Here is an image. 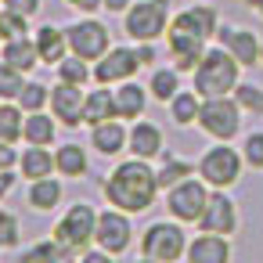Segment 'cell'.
Masks as SVG:
<instances>
[{"mask_svg":"<svg viewBox=\"0 0 263 263\" xmlns=\"http://www.w3.org/2000/svg\"><path fill=\"white\" fill-rule=\"evenodd\" d=\"M101 191H105L108 205H116V209H123V213L134 216V213L152 209V202H155V195H159L162 187H159V177H155V170L148 166V159L130 155L126 162H119V166L105 177Z\"/></svg>","mask_w":263,"mask_h":263,"instance_id":"1","label":"cell"},{"mask_svg":"<svg viewBox=\"0 0 263 263\" xmlns=\"http://www.w3.org/2000/svg\"><path fill=\"white\" fill-rule=\"evenodd\" d=\"M238 76H241V62H238L227 47H205V54H202L198 65L191 69V80H195V94H198V98L234 94Z\"/></svg>","mask_w":263,"mask_h":263,"instance_id":"2","label":"cell"},{"mask_svg":"<svg viewBox=\"0 0 263 263\" xmlns=\"http://www.w3.org/2000/svg\"><path fill=\"white\" fill-rule=\"evenodd\" d=\"M94 227H98V213L87 202H72L62 220L54 223V241L69 252V256H83L94 241Z\"/></svg>","mask_w":263,"mask_h":263,"instance_id":"3","label":"cell"},{"mask_svg":"<svg viewBox=\"0 0 263 263\" xmlns=\"http://www.w3.org/2000/svg\"><path fill=\"white\" fill-rule=\"evenodd\" d=\"M123 29L130 40H159L170 29V0H137L123 11Z\"/></svg>","mask_w":263,"mask_h":263,"instance_id":"4","label":"cell"},{"mask_svg":"<svg viewBox=\"0 0 263 263\" xmlns=\"http://www.w3.org/2000/svg\"><path fill=\"white\" fill-rule=\"evenodd\" d=\"M187 252V234L180 227V220H155L148 223V231L141 234V256L144 259H159V263H173Z\"/></svg>","mask_w":263,"mask_h":263,"instance_id":"5","label":"cell"},{"mask_svg":"<svg viewBox=\"0 0 263 263\" xmlns=\"http://www.w3.org/2000/svg\"><path fill=\"white\" fill-rule=\"evenodd\" d=\"M241 166H245L241 152L231 148L227 141H216V144L198 159V177H202L209 187H234V184L241 180Z\"/></svg>","mask_w":263,"mask_h":263,"instance_id":"6","label":"cell"},{"mask_svg":"<svg viewBox=\"0 0 263 263\" xmlns=\"http://www.w3.org/2000/svg\"><path fill=\"white\" fill-rule=\"evenodd\" d=\"M198 126H202L213 141H231V137L241 130V105H238L231 94H220V98H202V108H198Z\"/></svg>","mask_w":263,"mask_h":263,"instance_id":"7","label":"cell"},{"mask_svg":"<svg viewBox=\"0 0 263 263\" xmlns=\"http://www.w3.org/2000/svg\"><path fill=\"white\" fill-rule=\"evenodd\" d=\"M205 202H209V184L198 180V177H187V180L166 187V209H170V216L180 220V223H198Z\"/></svg>","mask_w":263,"mask_h":263,"instance_id":"8","label":"cell"},{"mask_svg":"<svg viewBox=\"0 0 263 263\" xmlns=\"http://www.w3.org/2000/svg\"><path fill=\"white\" fill-rule=\"evenodd\" d=\"M65 40H69V51L80 54V58H87V62H98L112 47L108 26L98 22V18H90V15L87 18H76L72 26H65Z\"/></svg>","mask_w":263,"mask_h":263,"instance_id":"9","label":"cell"},{"mask_svg":"<svg viewBox=\"0 0 263 263\" xmlns=\"http://www.w3.org/2000/svg\"><path fill=\"white\" fill-rule=\"evenodd\" d=\"M130 238H134V227H130V213L123 209H105L98 213V227H94V245L105 249L108 256H123L130 249Z\"/></svg>","mask_w":263,"mask_h":263,"instance_id":"10","label":"cell"},{"mask_svg":"<svg viewBox=\"0 0 263 263\" xmlns=\"http://www.w3.org/2000/svg\"><path fill=\"white\" fill-rule=\"evenodd\" d=\"M137 69H141L137 47H108V51L94 62V83L116 87V83H123V80H134Z\"/></svg>","mask_w":263,"mask_h":263,"instance_id":"11","label":"cell"},{"mask_svg":"<svg viewBox=\"0 0 263 263\" xmlns=\"http://www.w3.org/2000/svg\"><path fill=\"white\" fill-rule=\"evenodd\" d=\"M198 227L213 231V234H234L238 231V205L227 195V187H213L209 191V202H205V209L198 216Z\"/></svg>","mask_w":263,"mask_h":263,"instance_id":"12","label":"cell"},{"mask_svg":"<svg viewBox=\"0 0 263 263\" xmlns=\"http://www.w3.org/2000/svg\"><path fill=\"white\" fill-rule=\"evenodd\" d=\"M83 90L76 83L58 80V87H51V112L62 126H83Z\"/></svg>","mask_w":263,"mask_h":263,"instance_id":"13","label":"cell"},{"mask_svg":"<svg viewBox=\"0 0 263 263\" xmlns=\"http://www.w3.org/2000/svg\"><path fill=\"white\" fill-rule=\"evenodd\" d=\"M216 40H220V47H227V51L241 62V69L259 65V36H256V33H249V29H241V26H220V29H216Z\"/></svg>","mask_w":263,"mask_h":263,"instance_id":"14","label":"cell"},{"mask_svg":"<svg viewBox=\"0 0 263 263\" xmlns=\"http://www.w3.org/2000/svg\"><path fill=\"white\" fill-rule=\"evenodd\" d=\"M166 44H170V58H173V69L180 72H191L198 65V58L205 54V40L195 36V33H184V29H166Z\"/></svg>","mask_w":263,"mask_h":263,"instance_id":"15","label":"cell"},{"mask_svg":"<svg viewBox=\"0 0 263 263\" xmlns=\"http://www.w3.org/2000/svg\"><path fill=\"white\" fill-rule=\"evenodd\" d=\"M191 263H227L231 259V238L227 234H213V231H202L198 238L187 241V252H184Z\"/></svg>","mask_w":263,"mask_h":263,"instance_id":"16","label":"cell"},{"mask_svg":"<svg viewBox=\"0 0 263 263\" xmlns=\"http://www.w3.org/2000/svg\"><path fill=\"white\" fill-rule=\"evenodd\" d=\"M173 29H184V33H195V36L209 40V36H216L220 22H216V11L209 4H191V8L173 15Z\"/></svg>","mask_w":263,"mask_h":263,"instance_id":"17","label":"cell"},{"mask_svg":"<svg viewBox=\"0 0 263 263\" xmlns=\"http://www.w3.org/2000/svg\"><path fill=\"white\" fill-rule=\"evenodd\" d=\"M126 137H130V130L123 126V119L119 116H112V119H105V123H98L94 126V134H90V148L98 152V155H119V152H126Z\"/></svg>","mask_w":263,"mask_h":263,"instance_id":"18","label":"cell"},{"mask_svg":"<svg viewBox=\"0 0 263 263\" xmlns=\"http://www.w3.org/2000/svg\"><path fill=\"white\" fill-rule=\"evenodd\" d=\"M126 152L137 155V159H155L162 152V130L155 123H148V119L134 123L130 126V137H126Z\"/></svg>","mask_w":263,"mask_h":263,"instance_id":"19","label":"cell"},{"mask_svg":"<svg viewBox=\"0 0 263 263\" xmlns=\"http://www.w3.org/2000/svg\"><path fill=\"white\" fill-rule=\"evenodd\" d=\"M0 62L15 65L18 72H33V69L40 65L36 40H33V36H15V40H4V47H0Z\"/></svg>","mask_w":263,"mask_h":263,"instance_id":"20","label":"cell"},{"mask_svg":"<svg viewBox=\"0 0 263 263\" xmlns=\"http://www.w3.org/2000/svg\"><path fill=\"white\" fill-rule=\"evenodd\" d=\"M33 40H36V51H40V65H58L69 54L65 29H58V26H40L33 33Z\"/></svg>","mask_w":263,"mask_h":263,"instance_id":"21","label":"cell"},{"mask_svg":"<svg viewBox=\"0 0 263 263\" xmlns=\"http://www.w3.org/2000/svg\"><path fill=\"white\" fill-rule=\"evenodd\" d=\"M112 98H116V116H119V119H137V116L144 112V105H148L144 87H141V83H134V80L116 83Z\"/></svg>","mask_w":263,"mask_h":263,"instance_id":"22","label":"cell"},{"mask_svg":"<svg viewBox=\"0 0 263 263\" xmlns=\"http://www.w3.org/2000/svg\"><path fill=\"white\" fill-rule=\"evenodd\" d=\"M54 137H58V119L54 116H47L44 108L40 112H26V126H22V141L26 144H54Z\"/></svg>","mask_w":263,"mask_h":263,"instance_id":"23","label":"cell"},{"mask_svg":"<svg viewBox=\"0 0 263 263\" xmlns=\"http://www.w3.org/2000/svg\"><path fill=\"white\" fill-rule=\"evenodd\" d=\"M18 170H22L26 180L51 177V173H54V152H47V144H29V148L18 155Z\"/></svg>","mask_w":263,"mask_h":263,"instance_id":"24","label":"cell"},{"mask_svg":"<svg viewBox=\"0 0 263 263\" xmlns=\"http://www.w3.org/2000/svg\"><path fill=\"white\" fill-rule=\"evenodd\" d=\"M112 116H116V98H112V90L105 83H98V90H90L83 98V123L87 126H98V123H105Z\"/></svg>","mask_w":263,"mask_h":263,"instance_id":"25","label":"cell"},{"mask_svg":"<svg viewBox=\"0 0 263 263\" xmlns=\"http://www.w3.org/2000/svg\"><path fill=\"white\" fill-rule=\"evenodd\" d=\"M29 205L36 209V213H51V209H58V202H62V180H54V177H40V180H29Z\"/></svg>","mask_w":263,"mask_h":263,"instance_id":"26","label":"cell"},{"mask_svg":"<svg viewBox=\"0 0 263 263\" xmlns=\"http://www.w3.org/2000/svg\"><path fill=\"white\" fill-rule=\"evenodd\" d=\"M54 170L62 173V177H83L87 173V148L83 144H58V152H54Z\"/></svg>","mask_w":263,"mask_h":263,"instance_id":"27","label":"cell"},{"mask_svg":"<svg viewBox=\"0 0 263 263\" xmlns=\"http://www.w3.org/2000/svg\"><path fill=\"white\" fill-rule=\"evenodd\" d=\"M198 108H202V98L195 90H177L170 101V119L177 126H191V123H198Z\"/></svg>","mask_w":263,"mask_h":263,"instance_id":"28","label":"cell"},{"mask_svg":"<svg viewBox=\"0 0 263 263\" xmlns=\"http://www.w3.org/2000/svg\"><path fill=\"white\" fill-rule=\"evenodd\" d=\"M22 126H26V112L18 101H0V141H22Z\"/></svg>","mask_w":263,"mask_h":263,"instance_id":"29","label":"cell"},{"mask_svg":"<svg viewBox=\"0 0 263 263\" xmlns=\"http://www.w3.org/2000/svg\"><path fill=\"white\" fill-rule=\"evenodd\" d=\"M58 80H65V83H76V87H87V80H94V65L87 62V58H80V54H65L58 65Z\"/></svg>","mask_w":263,"mask_h":263,"instance_id":"30","label":"cell"},{"mask_svg":"<svg viewBox=\"0 0 263 263\" xmlns=\"http://www.w3.org/2000/svg\"><path fill=\"white\" fill-rule=\"evenodd\" d=\"M148 90H152V98H155V101L170 105V101H173V94L180 90V69H155V72H152V80H148Z\"/></svg>","mask_w":263,"mask_h":263,"instance_id":"31","label":"cell"},{"mask_svg":"<svg viewBox=\"0 0 263 263\" xmlns=\"http://www.w3.org/2000/svg\"><path fill=\"white\" fill-rule=\"evenodd\" d=\"M198 173V166H191L187 159H166L159 170H155V177H159V187L166 191V187H173V184H180V180H187V177H195Z\"/></svg>","mask_w":263,"mask_h":263,"instance_id":"32","label":"cell"},{"mask_svg":"<svg viewBox=\"0 0 263 263\" xmlns=\"http://www.w3.org/2000/svg\"><path fill=\"white\" fill-rule=\"evenodd\" d=\"M15 101L22 105V112H40L44 105H51V87H44V83H36V80H26Z\"/></svg>","mask_w":263,"mask_h":263,"instance_id":"33","label":"cell"},{"mask_svg":"<svg viewBox=\"0 0 263 263\" xmlns=\"http://www.w3.org/2000/svg\"><path fill=\"white\" fill-rule=\"evenodd\" d=\"M0 36H4V40H15V36H29V15L4 8V11H0Z\"/></svg>","mask_w":263,"mask_h":263,"instance_id":"34","label":"cell"},{"mask_svg":"<svg viewBox=\"0 0 263 263\" xmlns=\"http://www.w3.org/2000/svg\"><path fill=\"white\" fill-rule=\"evenodd\" d=\"M22 83H26V72H18L8 62H0V101H15L18 90H22Z\"/></svg>","mask_w":263,"mask_h":263,"instance_id":"35","label":"cell"},{"mask_svg":"<svg viewBox=\"0 0 263 263\" xmlns=\"http://www.w3.org/2000/svg\"><path fill=\"white\" fill-rule=\"evenodd\" d=\"M234 101L241 105V112L263 116V87H256V83H238V87H234Z\"/></svg>","mask_w":263,"mask_h":263,"instance_id":"36","label":"cell"},{"mask_svg":"<svg viewBox=\"0 0 263 263\" xmlns=\"http://www.w3.org/2000/svg\"><path fill=\"white\" fill-rule=\"evenodd\" d=\"M18 241H22V223H18V216L8 213V209H0V249H18Z\"/></svg>","mask_w":263,"mask_h":263,"instance_id":"37","label":"cell"},{"mask_svg":"<svg viewBox=\"0 0 263 263\" xmlns=\"http://www.w3.org/2000/svg\"><path fill=\"white\" fill-rule=\"evenodd\" d=\"M241 159H245V166H252V170H263V130H252V134H245Z\"/></svg>","mask_w":263,"mask_h":263,"instance_id":"38","label":"cell"},{"mask_svg":"<svg viewBox=\"0 0 263 263\" xmlns=\"http://www.w3.org/2000/svg\"><path fill=\"white\" fill-rule=\"evenodd\" d=\"M26 259H69V252L51 238V241H40V245H33L29 252H26Z\"/></svg>","mask_w":263,"mask_h":263,"instance_id":"39","label":"cell"},{"mask_svg":"<svg viewBox=\"0 0 263 263\" xmlns=\"http://www.w3.org/2000/svg\"><path fill=\"white\" fill-rule=\"evenodd\" d=\"M0 4L11 8V11H22V15H29V18L40 11V0H0Z\"/></svg>","mask_w":263,"mask_h":263,"instance_id":"40","label":"cell"},{"mask_svg":"<svg viewBox=\"0 0 263 263\" xmlns=\"http://www.w3.org/2000/svg\"><path fill=\"white\" fill-rule=\"evenodd\" d=\"M15 166H18V152L8 141H0V170H15Z\"/></svg>","mask_w":263,"mask_h":263,"instance_id":"41","label":"cell"},{"mask_svg":"<svg viewBox=\"0 0 263 263\" xmlns=\"http://www.w3.org/2000/svg\"><path fill=\"white\" fill-rule=\"evenodd\" d=\"M69 8H76L80 15H94L98 8H105V0H65Z\"/></svg>","mask_w":263,"mask_h":263,"instance_id":"42","label":"cell"},{"mask_svg":"<svg viewBox=\"0 0 263 263\" xmlns=\"http://www.w3.org/2000/svg\"><path fill=\"white\" fill-rule=\"evenodd\" d=\"M15 187V170H0V198H8Z\"/></svg>","mask_w":263,"mask_h":263,"instance_id":"43","label":"cell"},{"mask_svg":"<svg viewBox=\"0 0 263 263\" xmlns=\"http://www.w3.org/2000/svg\"><path fill=\"white\" fill-rule=\"evenodd\" d=\"M134 4V0H105V11H112V15H119V11H126Z\"/></svg>","mask_w":263,"mask_h":263,"instance_id":"44","label":"cell"},{"mask_svg":"<svg viewBox=\"0 0 263 263\" xmlns=\"http://www.w3.org/2000/svg\"><path fill=\"white\" fill-rule=\"evenodd\" d=\"M245 4H249L252 11H259V15H263V0H245Z\"/></svg>","mask_w":263,"mask_h":263,"instance_id":"45","label":"cell"},{"mask_svg":"<svg viewBox=\"0 0 263 263\" xmlns=\"http://www.w3.org/2000/svg\"><path fill=\"white\" fill-rule=\"evenodd\" d=\"M259 58H263V36H259Z\"/></svg>","mask_w":263,"mask_h":263,"instance_id":"46","label":"cell"},{"mask_svg":"<svg viewBox=\"0 0 263 263\" xmlns=\"http://www.w3.org/2000/svg\"><path fill=\"white\" fill-rule=\"evenodd\" d=\"M0 44H4V36H0Z\"/></svg>","mask_w":263,"mask_h":263,"instance_id":"47","label":"cell"}]
</instances>
